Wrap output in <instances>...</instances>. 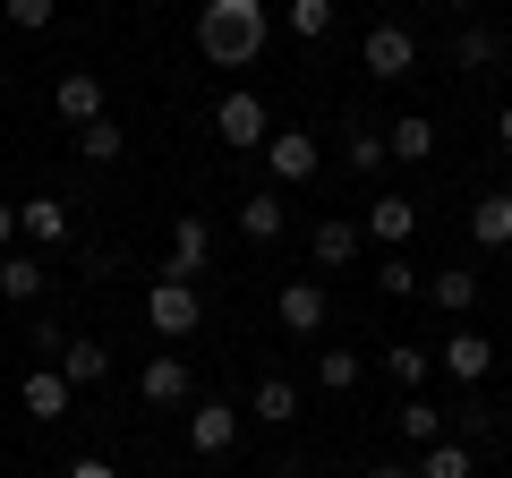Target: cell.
Here are the masks:
<instances>
[{
  "instance_id": "cell-1",
  "label": "cell",
  "mask_w": 512,
  "mask_h": 478,
  "mask_svg": "<svg viewBox=\"0 0 512 478\" xmlns=\"http://www.w3.org/2000/svg\"><path fill=\"white\" fill-rule=\"evenodd\" d=\"M265 35H274V9L265 0H205L197 9V52L214 69H256Z\"/></svg>"
},
{
  "instance_id": "cell-2",
  "label": "cell",
  "mask_w": 512,
  "mask_h": 478,
  "mask_svg": "<svg viewBox=\"0 0 512 478\" xmlns=\"http://www.w3.org/2000/svg\"><path fill=\"white\" fill-rule=\"evenodd\" d=\"M146 325L163 333V342H188V333L205 325V299H197V282H180V274H163L146 291Z\"/></svg>"
},
{
  "instance_id": "cell-3",
  "label": "cell",
  "mask_w": 512,
  "mask_h": 478,
  "mask_svg": "<svg viewBox=\"0 0 512 478\" xmlns=\"http://www.w3.org/2000/svg\"><path fill=\"white\" fill-rule=\"evenodd\" d=\"M214 137H222V146H239V154H256L265 137H274V111L239 86V94H222V103H214Z\"/></svg>"
},
{
  "instance_id": "cell-4",
  "label": "cell",
  "mask_w": 512,
  "mask_h": 478,
  "mask_svg": "<svg viewBox=\"0 0 512 478\" xmlns=\"http://www.w3.org/2000/svg\"><path fill=\"white\" fill-rule=\"evenodd\" d=\"M359 60H367V77H384V86H393V77H410V69H419V35L384 18V26H367Z\"/></svg>"
},
{
  "instance_id": "cell-5",
  "label": "cell",
  "mask_w": 512,
  "mask_h": 478,
  "mask_svg": "<svg viewBox=\"0 0 512 478\" xmlns=\"http://www.w3.org/2000/svg\"><path fill=\"white\" fill-rule=\"evenodd\" d=\"M52 120H69V129H94V120H111V111H103V77H94V69L52 77Z\"/></svg>"
},
{
  "instance_id": "cell-6",
  "label": "cell",
  "mask_w": 512,
  "mask_h": 478,
  "mask_svg": "<svg viewBox=\"0 0 512 478\" xmlns=\"http://www.w3.org/2000/svg\"><path fill=\"white\" fill-rule=\"evenodd\" d=\"M239 444V410L231 402H188V453L197 461H222Z\"/></svg>"
},
{
  "instance_id": "cell-7",
  "label": "cell",
  "mask_w": 512,
  "mask_h": 478,
  "mask_svg": "<svg viewBox=\"0 0 512 478\" xmlns=\"http://www.w3.org/2000/svg\"><path fill=\"white\" fill-rule=\"evenodd\" d=\"M137 393H146L154 410H180V402H197V385H188V359H180V350L146 359V368H137Z\"/></svg>"
},
{
  "instance_id": "cell-8",
  "label": "cell",
  "mask_w": 512,
  "mask_h": 478,
  "mask_svg": "<svg viewBox=\"0 0 512 478\" xmlns=\"http://www.w3.org/2000/svg\"><path fill=\"white\" fill-rule=\"evenodd\" d=\"M69 231H77V222H69V205H60V197H26L18 205V239L35 248V257H43V248H69Z\"/></svg>"
},
{
  "instance_id": "cell-9",
  "label": "cell",
  "mask_w": 512,
  "mask_h": 478,
  "mask_svg": "<svg viewBox=\"0 0 512 478\" xmlns=\"http://www.w3.org/2000/svg\"><path fill=\"white\" fill-rule=\"evenodd\" d=\"M436 368L453 376V385H487V368H495V342H487V333H470V325H461L453 342L436 350Z\"/></svg>"
},
{
  "instance_id": "cell-10",
  "label": "cell",
  "mask_w": 512,
  "mask_h": 478,
  "mask_svg": "<svg viewBox=\"0 0 512 478\" xmlns=\"http://www.w3.org/2000/svg\"><path fill=\"white\" fill-rule=\"evenodd\" d=\"M265 163H274V180H316L325 146H316L308 129H274V137H265Z\"/></svg>"
},
{
  "instance_id": "cell-11",
  "label": "cell",
  "mask_w": 512,
  "mask_h": 478,
  "mask_svg": "<svg viewBox=\"0 0 512 478\" xmlns=\"http://www.w3.org/2000/svg\"><path fill=\"white\" fill-rule=\"evenodd\" d=\"M274 316H282V333H325V316H333V299H325V282H282V299H274Z\"/></svg>"
},
{
  "instance_id": "cell-12",
  "label": "cell",
  "mask_w": 512,
  "mask_h": 478,
  "mask_svg": "<svg viewBox=\"0 0 512 478\" xmlns=\"http://www.w3.org/2000/svg\"><path fill=\"white\" fill-rule=\"evenodd\" d=\"M359 231L376 239L384 257H393V248H402V239L419 231V205H410V197H376V205H367V214H359Z\"/></svg>"
},
{
  "instance_id": "cell-13",
  "label": "cell",
  "mask_w": 512,
  "mask_h": 478,
  "mask_svg": "<svg viewBox=\"0 0 512 478\" xmlns=\"http://www.w3.org/2000/svg\"><path fill=\"white\" fill-rule=\"evenodd\" d=\"M205 257H214V222H205V214H180V222H171V265H163V274H205Z\"/></svg>"
},
{
  "instance_id": "cell-14",
  "label": "cell",
  "mask_w": 512,
  "mask_h": 478,
  "mask_svg": "<svg viewBox=\"0 0 512 478\" xmlns=\"http://www.w3.org/2000/svg\"><path fill=\"white\" fill-rule=\"evenodd\" d=\"M359 239H367V231H359V222H350V214H325V222H316V231H308V257L325 265V274H342V265L359 257Z\"/></svg>"
},
{
  "instance_id": "cell-15",
  "label": "cell",
  "mask_w": 512,
  "mask_h": 478,
  "mask_svg": "<svg viewBox=\"0 0 512 478\" xmlns=\"http://www.w3.org/2000/svg\"><path fill=\"white\" fill-rule=\"evenodd\" d=\"M239 231H248L256 248H274V239L291 231V205H282L274 188H248V197H239Z\"/></svg>"
},
{
  "instance_id": "cell-16",
  "label": "cell",
  "mask_w": 512,
  "mask_h": 478,
  "mask_svg": "<svg viewBox=\"0 0 512 478\" xmlns=\"http://www.w3.org/2000/svg\"><path fill=\"white\" fill-rule=\"evenodd\" d=\"M43 282H52V265H43L35 248H9V257H0V299L35 308V299H43Z\"/></svg>"
},
{
  "instance_id": "cell-17",
  "label": "cell",
  "mask_w": 512,
  "mask_h": 478,
  "mask_svg": "<svg viewBox=\"0 0 512 478\" xmlns=\"http://www.w3.org/2000/svg\"><path fill=\"white\" fill-rule=\"evenodd\" d=\"M69 376H60V368H35V376H26V385H18V402H26V419H43V427H52V419H69Z\"/></svg>"
},
{
  "instance_id": "cell-18",
  "label": "cell",
  "mask_w": 512,
  "mask_h": 478,
  "mask_svg": "<svg viewBox=\"0 0 512 478\" xmlns=\"http://www.w3.org/2000/svg\"><path fill=\"white\" fill-rule=\"evenodd\" d=\"M470 239L478 248H512V188H487L470 205Z\"/></svg>"
},
{
  "instance_id": "cell-19",
  "label": "cell",
  "mask_w": 512,
  "mask_h": 478,
  "mask_svg": "<svg viewBox=\"0 0 512 478\" xmlns=\"http://www.w3.org/2000/svg\"><path fill=\"white\" fill-rule=\"evenodd\" d=\"M384 146H393V163H427V154H436V120H427V111H402V120L384 129Z\"/></svg>"
},
{
  "instance_id": "cell-20",
  "label": "cell",
  "mask_w": 512,
  "mask_h": 478,
  "mask_svg": "<svg viewBox=\"0 0 512 478\" xmlns=\"http://www.w3.org/2000/svg\"><path fill=\"white\" fill-rule=\"evenodd\" d=\"M60 376H69V385H103V376H111V350L69 333V342H60Z\"/></svg>"
},
{
  "instance_id": "cell-21",
  "label": "cell",
  "mask_w": 512,
  "mask_h": 478,
  "mask_svg": "<svg viewBox=\"0 0 512 478\" xmlns=\"http://www.w3.org/2000/svg\"><path fill=\"white\" fill-rule=\"evenodd\" d=\"M393 419H402V436L419 444V453H427V444H444V410L427 402V393H402V410H393Z\"/></svg>"
},
{
  "instance_id": "cell-22",
  "label": "cell",
  "mask_w": 512,
  "mask_h": 478,
  "mask_svg": "<svg viewBox=\"0 0 512 478\" xmlns=\"http://www.w3.org/2000/svg\"><path fill=\"white\" fill-rule=\"evenodd\" d=\"M410 478H478V453L444 436V444H427V453H419V470H410Z\"/></svg>"
},
{
  "instance_id": "cell-23",
  "label": "cell",
  "mask_w": 512,
  "mask_h": 478,
  "mask_svg": "<svg viewBox=\"0 0 512 478\" xmlns=\"http://www.w3.org/2000/svg\"><path fill=\"white\" fill-rule=\"evenodd\" d=\"M495 60H504V35L495 26H461L453 35V69H495Z\"/></svg>"
},
{
  "instance_id": "cell-24",
  "label": "cell",
  "mask_w": 512,
  "mask_h": 478,
  "mask_svg": "<svg viewBox=\"0 0 512 478\" xmlns=\"http://www.w3.org/2000/svg\"><path fill=\"white\" fill-rule=\"evenodd\" d=\"M427 368H436V359H427L419 342H384V376H393L402 393H419V385H427Z\"/></svg>"
},
{
  "instance_id": "cell-25",
  "label": "cell",
  "mask_w": 512,
  "mask_h": 478,
  "mask_svg": "<svg viewBox=\"0 0 512 478\" xmlns=\"http://www.w3.org/2000/svg\"><path fill=\"white\" fill-rule=\"evenodd\" d=\"M427 299H436L444 316H470L478 308V274H427Z\"/></svg>"
},
{
  "instance_id": "cell-26",
  "label": "cell",
  "mask_w": 512,
  "mask_h": 478,
  "mask_svg": "<svg viewBox=\"0 0 512 478\" xmlns=\"http://www.w3.org/2000/svg\"><path fill=\"white\" fill-rule=\"evenodd\" d=\"M282 26H291L299 43H325V35H333V0H291V9H282Z\"/></svg>"
},
{
  "instance_id": "cell-27",
  "label": "cell",
  "mask_w": 512,
  "mask_h": 478,
  "mask_svg": "<svg viewBox=\"0 0 512 478\" xmlns=\"http://www.w3.org/2000/svg\"><path fill=\"white\" fill-rule=\"evenodd\" d=\"M77 154H86L94 171H103V163H120V154H128V137H120V120H94V129H77Z\"/></svg>"
},
{
  "instance_id": "cell-28",
  "label": "cell",
  "mask_w": 512,
  "mask_h": 478,
  "mask_svg": "<svg viewBox=\"0 0 512 478\" xmlns=\"http://www.w3.org/2000/svg\"><path fill=\"white\" fill-rule=\"evenodd\" d=\"M376 291H384V299H419V291H427V274L402 257V248H393V257L376 265Z\"/></svg>"
},
{
  "instance_id": "cell-29",
  "label": "cell",
  "mask_w": 512,
  "mask_h": 478,
  "mask_svg": "<svg viewBox=\"0 0 512 478\" xmlns=\"http://www.w3.org/2000/svg\"><path fill=\"white\" fill-rule=\"evenodd\" d=\"M256 419H265V427H291V419H299V385L265 376V385H256Z\"/></svg>"
},
{
  "instance_id": "cell-30",
  "label": "cell",
  "mask_w": 512,
  "mask_h": 478,
  "mask_svg": "<svg viewBox=\"0 0 512 478\" xmlns=\"http://www.w3.org/2000/svg\"><path fill=\"white\" fill-rule=\"evenodd\" d=\"M316 385L350 393V385H359V350H316Z\"/></svg>"
},
{
  "instance_id": "cell-31",
  "label": "cell",
  "mask_w": 512,
  "mask_h": 478,
  "mask_svg": "<svg viewBox=\"0 0 512 478\" xmlns=\"http://www.w3.org/2000/svg\"><path fill=\"white\" fill-rule=\"evenodd\" d=\"M350 171H384V154H393V146H384V129H350Z\"/></svg>"
},
{
  "instance_id": "cell-32",
  "label": "cell",
  "mask_w": 512,
  "mask_h": 478,
  "mask_svg": "<svg viewBox=\"0 0 512 478\" xmlns=\"http://www.w3.org/2000/svg\"><path fill=\"white\" fill-rule=\"evenodd\" d=\"M0 9H9V26H26V35H43V26H52V9H60V0H0Z\"/></svg>"
},
{
  "instance_id": "cell-33",
  "label": "cell",
  "mask_w": 512,
  "mask_h": 478,
  "mask_svg": "<svg viewBox=\"0 0 512 478\" xmlns=\"http://www.w3.org/2000/svg\"><path fill=\"white\" fill-rule=\"evenodd\" d=\"M18 248V205H0V257Z\"/></svg>"
},
{
  "instance_id": "cell-34",
  "label": "cell",
  "mask_w": 512,
  "mask_h": 478,
  "mask_svg": "<svg viewBox=\"0 0 512 478\" xmlns=\"http://www.w3.org/2000/svg\"><path fill=\"white\" fill-rule=\"evenodd\" d=\"M69 478H120V470H111V461H94V453H86V461H69Z\"/></svg>"
},
{
  "instance_id": "cell-35",
  "label": "cell",
  "mask_w": 512,
  "mask_h": 478,
  "mask_svg": "<svg viewBox=\"0 0 512 478\" xmlns=\"http://www.w3.org/2000/svg\"><path fill=\"white\" fill-rule=\"evenodd\" d=\"M367 478H410V470H402V461H376V470H367Z\"/></svg>"
},
{
  "instance_id": "cell-36",
  "label": "cell",
  "mask_w": 512,
  "mask_h": 478,
  "mask_svg": "<svg viewBox=\"0 0 512 478\" xmlns=\"http://www.w3.org/2000/svg\"><path fill=\"white\" fill-rule=\"evenodd\" d=\"M495 137H504V154H512V103H504V120H495Z\"/></svg>"
},
{
  "instance_id": "cell-37",
  "label": "cell",
  "mask_w": 512,
  "mask_h": 478,
  "mask_svg": "<svg viewBox=\"0 0 512 478\" xmlns=\"http://www.w3.org/2000/svg\"><path fill=\"white\" fill-rule=\"evenodd\" d=\"M453 9H478V0H453Z\"/></svg>"
},
{
  "instance_id": "cell-38",
  "label": "cell",
  "mask_w": 512,
  "mask_h": 478,
  "mask_svg": "<svg viewBox=\"0 0 512 478\" xmlns=\"http://www.w3.org/2000/svg\"><path fill=\"white\" fill-rule=\"evenodd\" d=\"M282 478H299V470H282Z\"/></svg>"
}]
</instances>
